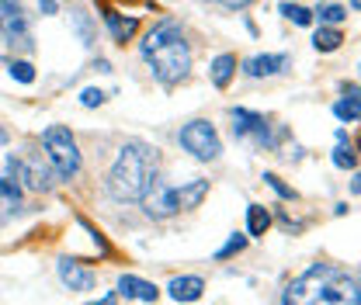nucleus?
Masks as SVG:
<instances>
[{
	"label": "nucleus",
	"mask_w": 361,
	"mask_h": 305,
	"mask_svg": "<svg viewBox=\"0 0 361 305\" xmlns=\"http://www.w3.org/2000/svg\"><path fill=\"white\" fill-rule=\"evenodd\" d=\"M157 167H160V149L142 142V139H133L118 149V160L108 174V191L115 201H139L142 191L149 187V180L157 177Z\"/></svg>",
	"instance_id": "nucleus-1"
},
{
	"label": "nucleus",
	"mask_w": 361,
	"mask_h": 305,
	"mask_svg": "<svg viewBox=\"0 0 361 305\" xmlns=\"http://www.w3.org/2000/svg\"><path fill=\"white\" fill-rule=\"evenodd\" d=\"M146 59H149L157 80L167 84V87H171V84H180V80L188 77V70H191V49L184 42V35H174V39L160 42L157 49H149Z\"/></svg>",
	"instance_id": "nucleus-2"
},
{
	"label": "nucleus",
	"mask_w": 361,
	"mask_h": 305,
	"mask_svg": "<svg viewBox=\"0 0 361 305\" xmlns=\"http://www.w3.org/2000/svg\"><path fill=\"white\" fill-rule=\"evenodd\" d=\"M42 146L45 160L59 180H70V177L80 174V149H77V139L70 135L66 125H49L42 132Z\"/></svg>",
	"instance_id": "nucleus-3"
},
{
	"label": "nucleus",
	"mask_w": 361,
	"mask_h": 305,
	"mask_svg": "<svg viewBox=\"0 0 361 305\" xmlns=\"http://www.w3.org/2000/svg\"><path fill=\"white\" fill-rule=\"evenodd\" d=\"M178 142L195 156V160H216L223 153V142H219V132L212 129L209 122H188L178 132Z\"/></svg>",
	"instance_id": "nucleus-4"
},
{
	"label": "nucleus",
	"mask_w": 361,
	"mask_h": 305,
	"mask_svg": "<svg viewBox=\"0 0 361 305\" xmlns=\"http://www.w3.org/2000/svg\"><path fill=\"white\" fill-rule=\"evenodd\" d=\"M229 118H233V135H236L240 142H250V146H257V149H264V146L271 149V146H274L264 115L247 111V108H233V111H229Z\"/></svg>",
	"instance_id": "nucleus-5"
},
{
	"label": "nucleus",
	"mask_w": 361,
	"mask_h": 305,
	"mask_svg": "<svg viewBox=\"0 0 361 305\" xmlns=\"http://www.w3.org/2000/svg\"><path fill=\"white\" fill-rule=\"evenodd\" d=\"M313 302H326V305H341V302H358V281L355 278H348L341 267H334L326 278H323V285H319V292H316Z\"/></svg>",
	"instance_id": "nucleus-6"
},
{
	"label": "nucleus",
	"mask_w": 361,
	"mask_h": 305,
	"mask_svg": "<svg viewBox=\"0 0 361 305\" xmlns=\"http://www.w3.org/2000/svg\"><path fill=\"white\" fill-rule=\"evenodd\" d=\"M142 208H146V216L149 218H171L174 212H180L178 208V191L171 187V184H164V180H149V187L142 191Z\"/></svg>",
	"instance_id": "nucleus-7"
},
{
	"label": "nucleus",
	"mask_w": 361,
	"mask_h": 305,
	"mask_svg": "<svg viewBox=\"0 0 361 305\" xmlns=\"http://www.w3.org/2000/svg\"><path fill=\"white\" fill-rule=\"evenodd\" d=\"M11 170L18 174V180H25V187H32V191H49L52 187V167H49V160H42L39 153H32V156H21V160H14L11 156Z\"/></svg>",
	"instance_id": "nucleus-8"
},
{
	"label": "nucleus",
	"mask_w": 361,
	"mask_h": 305,
	"mask_svg": "<svg viewBox=\"0 0 361 305\" xmlns=\"http://www.w3.org/2000/svg\"><path fill=\"white\" fill-rule=\"evenodd\" d=\"M330 270H334V263H313L302 278H295V281L288 285V292L281 295V302H313L319 285H323V278H326Z\"/></svg>",
	"instance_id": "nucleus-9"
},
{
	"label": "nucleus",
	"mask_w": 361,
	"mask_h": 305,
	"mask_svg": "<svg viewBox=\"0 0 361 305\" xmlns=\"http://www.w3.org/2000/svg\"><path fill=\"white\" fill-rule=\"evenodd\" d=\"M0 32L11 45H28V18L18 0H0Z\"/></svg>",
	"instance_id": "nucleus-10"
},
{
	"label": "nucleus",
	"mask_w": 361,
	"mask_h": 305,
	"mask_svg": "<svg viewBox=\"0 0 361 305\" xmlns=\"http://www.w3.org/2000/svg\"><path fill=\"white\" fill-rule=\"evenodd\" d=\"M118 295L122 299H133V302H157L160 299L157 285H149V281H142L135 274H122L118 278Z\"/></svg>",
	"instance_id": "nucleus-11"
},
{
	"label": "nucleus",
	"mask_w": 361,
	"mask_h": 305,
	"mask_svg": "<svg viewBox=\"0 0 361 305\" xmlns=\"http://www.w3.org/2000/svg\"><path fill=\"white\" fill-rule=\"evenodd\" d=\"M59 281L70 288V292H90L94 288V270H87V267H80V263L73 261H59Z\"/></svg>",
	"instance_id": "nucleus-12"
},
{
	"label": "nucleus",
	"mask_w": 361,
	"mask_h": 305,
	"mask_svg": "<svg viewBox=\"0 0 361 305\" xmlns=\"http://www.w3.org/2000/svg\"><path fill=\"white\" fill-rule=\"evenodd\" d=\"M288 56L281 52V56H254V59H247L243 63V70H247V77H254V80H261V77H274V73H281V70H288Z\"/></svg>",
	"instance_id": "nucleus-13"
},
{
	"label": "nucleus",
	"mask_w": 361,
	"mask_h": 305,
	"mask_svg": "<svg viewBox=\"0 0 361 305\" xmlns=\"http://www.w3.org/2000/svg\"><path fill=\"white\" fill-rule=\"evenodd\" d=\"M202 292H205V281H202V278H195V274L174 278V281L167 285V295H171L174 302H198V299H202Z\"/></svg>",
	"instance_id": "nucleus-14"
},
{
	"label": "nucleus",
	"mask_w": 361,
	"mask_h": 305,
	"mask_svg": "<svg viewBox=\"0 0 361 305\" xmlns=\"http://www.w3.org/2000/svg\"><path fill=\"white\" fill-rule=\"evenodd\" d=\"M21 208V184L14 177H0V225Z\"/></svg>",
	"instance_id": "nucleus-15"
},
{
	"label": "nucleus",
	"mask_w": 361,
	"mask_h": 305,
	"mask_svg": "<svg viewBox=\"0 0 361 305\" xmlns=\"http://www.w3.org/2000/svg\"><path fill=\"white\" fill-rule=\"evenodd\" d=\"M104 21H108V32H111V39L118 45L129 42L135 35V28H139V18H118L115 11H104Z\"/></svg>",
	"instance_id": "nucleus-16"
},
{
	"label": "nucleus",
	"mask_w": 361,
	"mask_h": 305,
	"mask_svg": "<svg viewBox=\"0 0 361 305\" xmlns=\"http://www.w3.org/2000/svg\"><path fill=\"white\" fill-rule=\"evenodd\" d=\"M178 191V208H198L202 198L209 194V180H191L184 187H174Z\"/></svg>",
	"instance_id": "nucleus-17"
},
{
	"label": "nucleus",
	"mask_w": 361,
	"mask_h": 305,
	"mask_svg": "<svg viewBox=\"0 0 361 305\" xmlns=\"http://www.w3.org/2000/svg\"><path fill=\"white\" fill-rule=\"evenodd\" d=\"M209 73H212V84H216L219 90L229 87V80H233V73H236V56H229V52L216 56L212 66H209Z\"/></svg>",
	"instance_id": "nucleus-18"
},
{
	"label": "nucleus",
	"mask_w": 361,
	"mask_h": 305,
	"mask_svg": "<svg viewBox=\"0 0 361 305\" xmlns=\"http://www.w3.org/2000/svg\"><path fill=\"white\" fill-rule=\"evenodd\" d=\"M268 229H271V212L264 205H250L247 208V232L250 236H264Z\"/></svg>",
	"instance_id": "nucleus-19"
},
{
	"label": "nucleus",
	"mask_w": 361,
	"mask_h": 305,
	"mask_svg": "<svg viewBox=\"0 0 361 305\" xmlns=\"http://www.w3.org/2000/svg\"><path fill=\"white\" fill-rule=\"evenodd\" d=\"M313 45H316V52H337L344 45V35L337 28H323L319 25V32L313 35Z\"/></svg>",
	"instance_id": "nucleus-20"
},
{
	"label": "nucleus",
	"mask_w": 361,
	"mask_h": 305,
	"mask_svg": "<svg viewBox=\"0 0 361 305\" xmlns=\"http://www.w3.org/2000/svg\"><path fill=\"white\" fill-rule=\"evenodd\" d=\"M334 115H337L341 122H358L361 118L358 94H348V101H337V104H334Z\"/></svg>",
	"instance_id": "nucleus-21"
},
{
	"label": "nucleus",
	"mask_w": 361,
	"mask_h": 305,
	"mask_svg": "<svg viewBox=\"0 0 361 305\" xmlns=\"http://www.w3.org/2000/svg\"><path fill=\"white\" fill-rule=\"evenodd\" d=\"M316 18H319V25H341L348 18V11L341 4H319L316 7Z\"/></svg>",
	"instance_id": "nucleus-22"
},
{
	"label": "nucleus",
	"mask_w": 361,
	"mask_h": 305,
	"mask_svg": "<svg viewBox=\"0 0 361 305\" xmlns=\"http://www.w3.org/2000/svg\"><path fill=\"white\" fill-rule=\"evenodd\" d=\"M281 14H285L288 21H295L299 28H310V25H313V11H306L302 4H281Z\"/></svg>",
	"instance_id": "nucleus-23"
},
{
	"label": "nucleus",
	"mask_w": 361,
	"mask_h": 305,
	"mask_svg": "<svg viewBox=\"0 0 361 305\" xmlns=\"http://www.w3.org/2000/svg\"><path fill=\"white\" fill-rule=\"evenodd\" d=\"M70 21H73V28H77V35H80V42L84 45H94V28H90V18L84 11H70Z\"/></svg>",
	"instance_id": "nucleus-24"
},
{
	"label": "nucleus",
	"mask_w": 361,
	"mask_h": 305,
	"mask_svg": "<svg viewBox=\"0 0 361 305\" xmlns=\"http://www.w3.org/2000/svg\"><path fill=\"white\" fill-rule=\"evenodd\" d=\"M334 167H341V170H355V167H358V156H355V149L341 142V146L334 149Z\"/></svg>",
	"instance_id": "nucleus-25"
},
{
	"label": "nucleus",
	"mask_w": 361,
	"mask_h": 305,
	"mask_svg": "<svg viewBox=\"0 0 361 305\" xmlns=\"http://www.w3.org/2000/svg\"><path fill=\"white\" fill-rule=\"evenodd\" d=\"M11 77H14L18 84H32V80H35V66L25 63V59H18V63H11Z\"/></svg>",
	"instance_id": "nucleus-26"
},
{
	"label": "nucleus",
	"mask_w": 361,
	"mask_h": 305,
	"mask_svg": "<svg viewBox=\"0 0 361 305\" xmlns=\"http://www.w3.org/2000/svg\"><path fill=\"white\" fill-rule=\"evenodd\" d=\"M243 247H247V236H240V232H236V236H233V239L226 243L223 250H216V261H226V257H233V254H240Z\"/></svg>",
	"instance_id": "nucleus-27"
},
{
	"label": "nucleus",
	"mask_w": 361,
	"mask_h": 305,
	"mask_svg": "<svg viewBox=\"0 0 361 305\" xmlns=\"http://www.w3.org/2000/svg\"><path fill=\"white\" fill-rule=\"evenodd\" d=\"M264 180H268L271 187H274V191H278V194H281V198H288V201H295V191H292V187H288V184H285V180H281V177L278 174H264Z\"/></svg>",
	"instance_id": "nucleus-28"
},
{
	"label": "nucleus",
	"mask_w": 361,
	"mask_h": 305,
	"mask_svg": "<svg viewBox=\"0 0 361 305\" xmlns=\"http://www.w3.org/2000/svg\"><path fill=\"white\" fill-rule=\"evenodd\" d=\"M80 104H84V108H101V104H104V94H101L97 87L80 90Z\"/></svg>",
	"instance_id": "nucleus-29"
},
{
	"label": "nucleus",
	"mask_w": 361,
	"mask_h": 305,
	"mask_svg": "<svg viewBox=\"0 0 361 305\" xmlns=\"http://www.w3.org/2000/svg\"><path fill=\"white\" fill-rule=\"evenodd\" d=\"M39 7H42V14H56L59 0H39Z\"/></svg>",
	"instance_id": "nucleus-30"
},
{
	"label": "nucleus",
	"mask_w": 361,
	"mask_h": 305,
	"mask_svg": "<svg viewBox=\"0 0 361 305\" xmlns=\"http://www.w3.org/2000/svg\"><path fill=\"white\" fill-rule=\"evenodd\" d=\"M219 4H223V7H229V11H240V7H247L250 0H219Z\"/></svg>",
	"instance_id": "nucleus-31"
},
{
	"label": "nucleus",
	"mask_w": 361,
	"mask_h": 305,
	"mask_svg": "<svg viewBox=\"0 0 361 305\" xmlns=\"http://www.w3.org/2000/svg\"><path fill=\"white\" fill-rule=\"evenodd\" d=\"M94 70H101V73H111V63H108V59H97V63H94Z\"/></svg>",
	"instance_id": "nucleus-32"
},
{
	"label": "nucleus",
	"mask_w": 361,
	"mask_h": 305,
	"mask_svg": "<svg viewBox=\"0 0 361 305\" xmlns=\"http://www.w3.org/2000/svg\"><path fill=\"white\" fill-rule=\"evenodd\" d=\"M7 142H11V135H7V132L0 129V146H7Z\"/></svg>",
	"instance_id": "nucleus-33"
},
{
	"label": "nucleus",
	"mask_w": 361,
	"mask_h": 305,
	"mask_svg": "<svg viewBox=\"0 0 361 305\" xmlns=\"http://www.w3.org/2000/svg\"><path fill=\"white\" fill-rule=\"evenodd\" d=\"M361 7V0H351V11H358Z\"/></svg>",
	"instance_id": "nucleus-34"
}]
</instances>
